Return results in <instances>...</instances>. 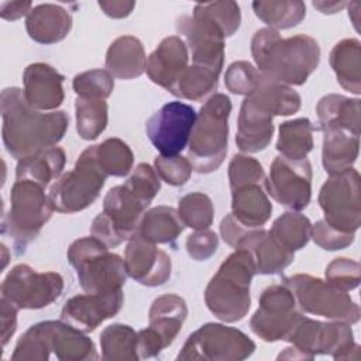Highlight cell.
Returning <instances> with one entry per match:
<instances>
[{
    "label": "cell",
    "instance_id": "1",
    "mask_svg": "<svg viewBox=\"0 0 361 361\" xmlns=\"http://www.w3.org/2000/svg\"><path fill=\"white\" fill-rule=\"evenodd\" d=\"M0 102L3 144L7 152L18 161L55 147L68 130L69 117L65 111L35 110L20 87L3 89Z\"/></svg>",
    "mask_w": 361,
    "mask_h": 361
},
{
    "label": "cell",
    "instance_id": "2",
    "mask_svg": "<svg viewBox=\"0 0 361 361\" xmlns=\"http://www.w3.org/2000/svg\"><path fill=\"white\" fill-rule=\"evenodd\" d=\"M251 54L264 78L286 86H302L320 62L314 38L306 34L282 38L279 31L268 27L255 31Z\"/></svg>",
    "mask_w": 361,
    "mask_h": 361
},
{
    "label": "cell",
    "instance_id": "3",
    "mask_svg": "<svg viewBox=\"0 0 361 361\" xmlns=\"http://www.w3.org/2000/svg\"><path fill=\"white\" fill-rule=\"evenodd\" d=\"M255 274L251 252L244 248L234 250L206 286L204 303L207 309L226 323L244 319L251 307L250 286Z\"/></svg>",
    "mask_w": 361,
    "mask_h": 361
},
{
    "label": "cell",
    "instance_id": "4",
    "mask_svg": "<svg viewBox=\"0 0 361 361\" xmlns=\"http://www.w3.org/2000/svg\"><path fill=\"white\" fill-rule=\"evenodd\" d=\"M231 100L224 93L212 94L200 107L188 148V159L197 173H210L223 164L228 147Z\"/></svg>",
    "mask_w": 361,
    "mask_h": 361
},
{
    "label": "cell",
    "instance_id": "5",
    "mask_svg": "<svg viewBox=\"0 0 361 361\" xmlns=\"http://www.w3.org/2000/svg\"><path fill=\"white\" fill-rule=\"evenodd\" d=\"M286 341L292 345L278 360H313L326 354L337 361L360 358V345L354 343L353 330L344 322H320L302 314Z\"/></svg>",
    "mask_w": 361,
    "mask_h": 361
},
{
    "label": "cell",
    "instance_id": "6",
    "mask_svg": "<svg viewBox=\"0 0 361 361\" xmlns=\"http://www.w3.org/2000/svg\"><path fill=\"white\" fill-rule=\"evenodd\" d=\"M75 268L80 288L86 293L123 290L127 281L124 259L109 251V247L93 235L75 240L66 252Z\"/></svg>",
    "mask_w": 361,
    "mask_h": 361
},
{
    "label": "cell",
    "instance_id": "7",
    "mask_svg": "<svg viewBox=\"0 0 361 361\" xmlns=\"http://www.w3.org/2000/svg\"><path fill=\"white\" fill-rule=\"evenodd\" d=\"M44 186L31 180L16 179L10 190V209L3 220V233L8 234L20 254L37 238L51 219L54 209Z\"/></svg>",
    "mask_w": 361,
    "mask_h": 361
},
{
    "label": "cell",
    "instance_id": "8",
    "mask_svg": "<svg viewBox=\"0 0 361 361\" xmlns=\"http://www.w3.org/2000/svg\"><path fill=\"white\" fill-rule=\"evenodd\" d=\"M107 175L96 159L94 145L87 147L76 159L73 169L63 173L51 186L48 197L58 213H78L89 207L100 195Z\"/></svg>",
    "mask_w": 361,
    "mask_h": 361
},
{
    "label": "cell",
    "instance_id": "9",
    "mask_svg": "<svg viewBox=\"0 0 361 361\" xmlns=\"http://www.w3.org/2000/svg\"><path fill=\"white\" fill-rule=\"evenodd\" d=\"M149 206L126 183L111 188L103 199V212L99 213L90 226V234L114 248L128 241L138 230L141 217Z\"/></svg>",
    "mask_w": 361,
    "mask_h": 361
},
{
    "label": "cell",
    "instance_id": "10",
    "mask_svg": "<svg viewBox=\"0 0 361 361\" xmlns=\"http://www.w3.org/2000/svg\"><path fill=\"white\" fill-rule=\"evenodd\" d=\"M282 282L292 290L299 309L305 313L348 324L360 320V306L351 299L348 292L322 278L309 274H295L285 276Z\"/></svg>",
    "mask_w": 361,
    "mask_h": 361
},
{
    "label": "cell",
    "instance_id": "11",
    "mask_svg": "<svg viewBox=\"0 0 361 361\" xmlns=\"http://www.w3.org/2000/svg\"><path fill=\"white\" fill-rule=\"evenodd\" d=\"M255 343L241 330L221 323H206L195 330L176 355L179 361H241L255 351Z\"/></svg>",
    "mask_w": 361,
    "mask_h": 361
},
{
    "label": "cell",
    "instance_id": "12",
    "mask_svg": "<svg viewBox=\"0 0 361 361\" xmlns=\"http://www.w3.org/2000/svg\"><path fill=\"white\" fill-rule=\"evenodd\" d=\"M319 206L324 221L333 228L355 234L361 226L360 204V173L350 168L338 175L330 176L319 192Z\"/></svg>",
    "mask_w": 361,
    "mask_h": 361
},
{
    "label": "cell",
    "instance_id": "13",
    "mask_svg": "<svg viewBox=\"0 0 361 361\" xmlns=\"http://www.w3.org/2000/svg\"><path fill=\"white\" fill-rule=\"evenodd\" d=\"M302 316L292 290L282 282L265 288L259 296L258 307L251 316V331L267 343L283 340Z\"/></svg>",
    "mask_w": 361,
    "mask_h": 361
},
{
    "label": "cell",
    "instance_id": "14",
    "mask_svg": "<svg viewBox=\"0 0 361 361\" xmlns=\"http://www.w3.org/2000/svg\"><path fill=\"white\" fill-rule=\"evenodd\" d=\"M63 290L58 272H38L27 264L13 267L1 283V298L21 309H42L52 305Z\"/></svg>",
    "mask_w": 361,
    "mask_h": 361
},
{
    "label": "cell",
    "instance_id": "15",
    "mask_svg": "<svg viewBox=\"0 0 361 361\" xmlns=\"http://www.w3.org/2000/svg\"><path fill=\"white\" fill-rule=\"evenodd\" d=\"M176 31L185 41L193 65L221 72L224 63L223 30L196 4L192 16H182L176 20Z\"/></svg>",
    "mask_w": 361,
    "mask_h": 361
},
{
    "label": "cell",
    "instance_id": "16",
    "mask_svg": "<svg viewBox=\"0 0 361 361\" xmlns=\"http://www.w3.org/2000/svg\"><path fill=\"white\" fill-rule=\"evenodd\" d=\"M312 165L305 159H288L276 157L265 180L267 193L281 206L300 212L312 199Z\"/></svg>",
    "mask_w": 361,
    "mask_h": 361
},
{
    "label": "cell",
    "instance_id": "17",
    "mask_svg": "<svg viewBox=\"0 0 361 361\" xmlns=\"http://www.w3.org/2000/svg\"><path fill=\"white\" fill-rule=\"evenodd\" d=\"M196 117L190 104L169 102L147 120V137L162 157L179 155L189 142Z\"/></svg>",
    "mask_w": 361,
    "mask_h": 361
},
{
    "label": "cell",
    "instance_id": "18",
    "mask_svg": "<svg viewBox=\"0 0 361 361\" xmlns=\"http://www.w3.org/2000/svg\"><path fill=\"white\" fill-rule=\"evenodd\" d=\"M123 303V290L76 295L63 305L61 320L83 333H92L104 320L114 317L121 310Z\"/></svg>",
    "mask_w": 361,
    "mask_h": 361
},
{
    "label": "cell",
    "instance_id": "19",
    "mask_svg": "<svg viewBox=\"0 0 361 361\" xmlns=\"http://www.w3.org/2000/svg\"><path fill=\"white\" fill-rule=\"evenodd\" d=\"M124 265L130 278L149 288L164 285L172 272L171 257L137 233L127 243Z\"/></svg>",
    "mask_w": 361,
    "mask_h": 361
},
{
    "label": "cell",
    "instance_id": "20",
    "mask_svg": "<svg viewBox=\"0 0 361 361\" xmlns=\"http://www.w3.org/2000/svg\"><path fill=\"white\" fill-rule=\"evenodd\" d=\"M48 354H54L59 361H92L99 360L94 343L86 333L59 320H45L35 323Z\"/></svg>",
    "mask_w": 361,
    "mask_h": 361
},
{
    "label": "cell",
    "instance_id": "21",
    "mask_svg": "<svg viewBox=\"0 0 361 361\" xmlns=\"http://www.w3.org/2000/svg\"><path fill=\"white\" fill-rule=\"evenodd\" d=\"M63 79V75L48 63L28 65L23 73L25 100L39 111L56 110L65 99Z\"/></svg>",
    "mask_w": 361,
    "mask_h": 361
},
{
    "label": "cell",
    "instance_id": "22",
    "mask_svg": "<svg viewBox=\"0 0 361 361\" xmlns=\"http://www.w3.org/2000/svg\"><path fill=\"white\" fill-rule=\"evenodd\" d=\"M189 66V51L179 35L164 38L147 58L145 72L148 78L168 92Z\"/></svg>",
    "mask_w": 361,
    "mask_h": 361
},
{
    "label": "cell",
    "instance_id": "23",
    "mask_svg": "<svg viewBox=\"0 0 361 361\" xmlns=\"http://www.w3.org/2000/svg\"><path fill=\"white\" fill-rule=\"evenodd\" d=\"M248 250L254 258L255 271L261 275L282 272L295 259V252L281 245L262 227L248 228L234 250Z\"/></svg>",
    "mask_w": 361,
    "mask_h": 361
},
{
    "label": "cell",
    "instance_id": "24",
    "mask_svg": "<svg viewBox=\"0 0 361 361\" xmlns=\"http://www.w3.org/2000/svg\"><path fill=\"white\" fill-rule=\"evenodd\" d=\"M231 189V214L247 228L262 227L272 214L265 180H251Z\"/></svg>",
    "mask_w": 361,
    "mask_h": 361
},
{
    "label": "cell",
    "instance_id": "25",
    "mask_svg": "<svg viewBox=\"0 0 361 361\" xmlns=\"http://www.w3.org/2000/svg\"><path fill=\"white\" fill-rule=\"evenodd\" d=\"M274 116L255 104L250 97L241 103L235 144L241 152L252 154L265 149L274 135Z\"/></svg>",
    "mask_w": 361,
    "mask_h": 361
},
{
    "label": "cell",
    "instance_id": "26",
    "mask_svg": "<svg viewBox=\"0 0 361 361\" xmlns=\"http://www.w3.org/2000/svg\"><path fill=\"white\" fill-rule=\"evenodd\" d=\"M72 28V16L59 4L45 3L32 7L25 18L28 37L44 45L62 41Z\"/></svg>",
    "mask_w": 361,
    "mask_h": 361
},
{
    "label": "cell",
    "instance_id": "27",
    "mask_svg": "<svg viewBox=\"0 0 361 361\" xmlns=\"http://www.w3.org/2000/svg\"><path fill=\"white\" fill-rule=\"evenodd\" d=\"M147 56L142 42L133 35L116 38L106 52V71L116 79L130 80L145 72Z\"/></svg>",
    "mask_w": 361,
    "mask_h": 361
},
{
    "label": "cell",
    "instance_id": "28",
    "mask_svg": "<svg viewBox=\"0 0 361 361\" xmlns=\"http://www.w3.org/2000/svg\"><path fill=\"white\" fill-rule=\"evenodd\" d=\"M322 130V164L326 173L334 176L353 168L360 152V137L336 127Z\"/></svg>",
    "mask_w": 361,
    "mask_h": 361
},
{
    "label": "cell",
    "instance_id": "29",
    "mask_svg": "<svg viewBox=\"0 0 361 361\" xmlns=\"http://www.w3.org/2000/svg\"><path fill=\"white\" fill-rule=\"evenodd\" d=\"M186 317L188 306L183 298L175 293L161 295L152 302L149 307L148 327L159 336L166 348L178 337Z\"/></svg>",
    "mask_w": 361,
    "mask_h": 361
},
{
    "label": "cell",
    "instance_id": "30",
    "mask_svg": "<svg viewBox=\"0 0 361 361\" xmlns=\"http://www.w3.org/2000/svg\"><path fill=\"white\" fill-rule=\"evenodd\" d=\"M360 99H350L337 93L326 94L319 100L316 106L320 124L319 130L326 127H336L360 137Z\"/></svg>",
    "mask_w": 361,
    "mask_h": 361
},
{
    "label": "cell",
    "instance_id": "31",
    "mask_svg": "<svg viewBox=\"0 0 361 361\" xmlns=\"http://www.w3.org/2000/svg\"><path fill=\"white\" fill-rule=\"evenodd\" d=\"M338 85L353 93H361V42L357 38H345L337 42L329 58Z\"/></svg>",
    "mask_w": 361,
    "mask_h": 361
},
{
    "label": "cell",
    "instance_id": "32",
    "mask_svg": "<svg viewBox=\"0 0 361 361\" xmlns=\"http://www.w3.org/2000/svg\"><path fill=\"white\" fill-rule=\"evenodd\" d=\"M66 162L65 151L61 147H51L31 157L20 159L16 166V179L31 180L47 188L51 180L58 179Z\"/></svg>",
    "mask_w": 361,
    "mask_h": 361
},
{
    "label": "cell",
    "instance_id": "33",
    "mask_svg": "<svg viewBox=\"0 0 361 361\" xmlns=\"http://www.w3.org/2000/svg\"><path fill=\"white\" fill-rule=\"evenodd\" d=\"M185 226L178 210L171 206H157L144 213L137 234L152 244H172Z\"/></svg>",
    "mask_w": 361,
    "mask_h": 361
},
{
    "label": "cell",
    "instance_id": "34",
    "mask_svg": "<svg viewBox=\"0 0 361 361\" xmlns=\"http://www.w3.org/2000/svg\"><path fill=\"white\" fill-rule=\"evenodd\" d=\"M255 104L275 116H290L300 109V94L290 86L274 82L261 75L254 92L248 96Z\"/></svg>",
    "mask_w": 361,
    "mask_h": 361
},
{
    "label": "cell",
    "instance_id": "35",
    "mask_svg": "<svg viewBox=\"0 0 361 361\" xmlns=\"http://www.w3.org/2000/svg\"><path fill=\"white\" fill-rule=\"evenodd\" d=\"M319 130L306 117L283 121L279 126L276 151L288 159H305L313 149V131Z\"/></svg>",
    "mask_w": 361,
    "mask_h": 361
},
{
    "label": "cell",
    "instance_id": "36",
    "mask_svg": "<svg viewBox=\"0 0 361 361\" xmlns=\"http://www.w3.org/2000/svg\"><path fill=\"white\" fill-rule=\"evenodd\" d=\"M100 348L106 361H137L138 333L128 324H110L100 333Z\"/></svg>",
    "mask_w": 361,
    "mask_h": 361
},
{
    "label": "cell",
    "instance_id": "37",
    "mask_svg": "<svg viewBox=\"0 0 361 361\" xmlns=\"http://www.w3.org/2000/svg\"><path fill=\"white\" fill-rule=\"evenodd\" d=\"M254 14L272 30L296 27L306 17V6L300 0H268L252 1Z\"/></svg>",
    "mask_w": 361,
    "mask_h": 361
},
{
    "label": "cell",
    "instance_id": "38",
    "mask_svg": "<svg viewBox=\"0 0 361 361\" xmlns=\"http://www.w3.org/2000/svg\"><path fill=\"white\" fill-rule=\"evenodd\" d=\"M219 75L213 69L192 63L183 71L169 93L185 100L200 102L217 89Z\"/></svg>",
    "mask_w": 361,
    "mask_h": 361
},
{
    "label": "cell",
    "instance_id": "39",
    "mask_svg": "<svg viewBox=\"0 0 361 361\" xmlns=\"http://www.w3.org/2000/svg\"><path fill=\"white\" fill-rule=\"evenodd\" d=\"M75 114L79 137L86 141H93L107 127L109 106L103 99L76 96Z\"/></svg>",
    "mask_w": 361,
    "mask_h": 361
},
{
    "label": "cell",
    "instance_id": "40",
    "mask_svg": "<svg viewBox=\"0 0 361 361\" xmlns=\"http://www.w3.org/2000/svg\"><path fill=\"white\" fill-rule=\"evenodd\" d=\"M269 234L281 245L295 252L307 245L312 238V223L305 214L290 210L274 221Z\"/></svg>",
    "mask_w": 361,
    "mask_h": 361
},
{
    "label": "cell",
    "instance_id": "41",
    "mask_svg": "<svg viewBox=\"0 0 361 361\" xmlns=\"http://www.w3.org/2000/svg\"><path fill=\"white\" fill-rule=\"evenodd\" d=\"M96 159L107 176H126L133 168L134 154L120 138H107L94 145Z\"/></svg>",
    "mask_w": 361,
    "mask_h": 361
},
{
    "label": "cell",
    "instance_id": "42",
    "mask_svg": "<svg viewBox=\"0 0 361 361\" xmlns=\"http://www.w3.org/2000/svg\"><path fill=\"white\" fill-rule=\"evenodd\" d=\"M178 214L185 227L206 230L212 226L214 206L212 199L202 192H192L179 199Z\"/></svg>",
    "mask_w": 361,
    "mask_h": 361
},
{
    "label": "cell",
    "instance_id": "43",
    "mask_svg": "<svg viewBox=\"0 0 361 361\" xmlns=\"http://www.w3.org/2000/svg\"><path fill=\"white\" fill-rule=\"evenodd\" d=\"M72 87L76 96L106 100L114 89V78L106 69H92L78 73Z\"/></svg>",
    "mask_w": 361,
    "mask_h": 361
},
{
    "label": "cell",
    "instance_id": "44",
    "mask_svg": "<svg viewBox=\"0 0 361 361\" xmlns=\"http://www.w3.org/2000/svg\"><path fill=\"white\" fill-rule=\"evenodd\" d=\"M261 73L248 61L233 62L224 73V85L233 94L248 96L257 87Z\"/></svg>",
    "mask_w": 361,
    "mask_h": 361
},
{
    "label": "cell",
    "instance_id": "45",
    "mask_svg": "<svg viewBox=\"0 0 361 361\" xmlns=\"http://www.w3.org/2000/svg\"><path fill=\"white\" fill-rule=\"evenodd\" d=\"M324 275L327 282L344 292H350L360 285V264L355 259L340 257L326 267Z\"/></svg>",
    "mask_w": 361,
    "mask_h": 361
},
{
    "label": "cell",
    "instance_id": "46",
    "mask_svg": "<svg viewBox=\"0 0 361 361\" xmlns=\"http://www.w3.org/2000/svg\"><path fill=\"white\" fill-rule=\"evenodd\" d=\"M154 169L157 171L161 180L171 186L185 185L192 175V165L186 157H157L154 159Z\"/></svg>",
    "mask_w": 361,
    "mask_h": 361
},
{
    "label": "cell",
    "instance_id": "47",
    "mask_svg": "<svg viewBox=\"0 0 361 361\" xmlns=\"http://www.w3.org/2000/svg\"><path fill=\"white\" fill-rule=\"evenodd\" d=\"M126 185L141 199L151 203L161 189V178L149 164L141 162L126 180Z\"/></svg>",
    "mask_w": 361,
    "mask_h": 361
},
{
    "label": "cell",
    "instance_id": "48",
    "mask_svg": "<svg viewBox=\"0 0 361 361\" xmlns=\"http://www.w3.org/2000/svg\"><path fill=\"white\" fill-rule=\"evenodd\" d=\"M200 4L206 14L223 30L226 37H231L240 28L241 11L235 1H213Z\"/></svg>",
    "mask_w": 361,
    "mask_h": 361
},
{
    "label": "cell",
    "instance_id": "49",
    "mask_svg": "<svg viewBox=\"0 0 361 361\" xmlns=\"http://www.w3.org/2000/svg\"><path fill=\"white\" fill-rule=\"evenodd\" d=\"M312 238L323 250H344L354 243V234L341 233L329 226L323 219L312 224Z\"/></svg>",
    "mask_w": 361,
    "mask_h": 361
},
{
    "label": "cell",
    "instance_id": "50",
    "mask_svg": "<svg viewBox=\"0 0 361 361\" xmlns=\"http://www.w3.org/2000/svg\"><path fill=\"white\" fill-rule=\"evenodd\" d=\"M217 247L219 237L214 231L209 228L197 230L186 240V251L189 257H192L195 261L209 259L217 251Z\"/></svg>",
    "mask_w": 361,
    "mask_h": 361
},
{
    "label": "cell",
    "instance_id": "51",
    "mask_svg": "<svg viewBox=\"0 0 361 361\" xmlns=\"http://www.w3.org/2000/svg\"><path fill=\"white\" fill-rule=\"evenodd\" d=\"M17 307L6 299H0V319H1V345L6 347L17 330Z\"/></svg>",
    "mask_w": 361,
    "mask_h": 361
},
{
    "label": "cell",
    "instance_id": "52",
    "mask_svg": "<svg viewBox=\"0 0 361 361\" xmlns=\"http://www.w3.org/2000/svg\"><path fill=\"white\" fill-rule=\"evenodd\" d=\"M31 10V1H4L0 4V17L7 21H14L24 16H28Z\"/></svg>",
    "mask_w": 361,
    "mask_h": 361
},
{
    "label": "cell",
    "instance_id": "53",
    "mask_svg": "<svg viewBox=\"0 0 361 361\" xmlns=\"http://www.w3.org/2000/svg\"><path fill=\"white\" fill-rule=\"evenodd\" d=\"M99 7L103 10L106 16L110 18H124L128 17L135 7V1H124V0H117V1H99Z\"/></svg>",
    "mask_w": 361,
    "mask_h": 361
},
{
    "label": "cell",
    "instance_id": "54",
    "mask_svg": "<svg viewBox=\"0 0 361 361\" xmlns=\"http://www.w3.org/2000/svg\"><path fill=\"white\" fill-rule=\"evenodd\" d=\"M314 8H317L323 14H334L348 6L345 1H313L312 3Z\"/></svg>",
    "mask_w": 361,
    "mask_h": 361
}]
</instances>
